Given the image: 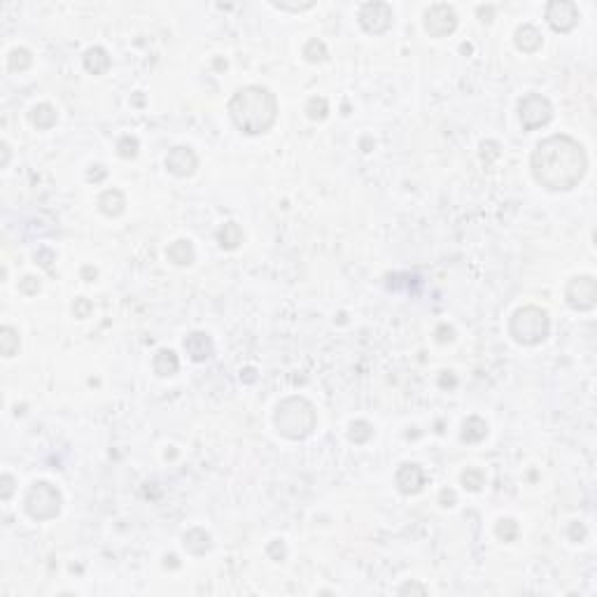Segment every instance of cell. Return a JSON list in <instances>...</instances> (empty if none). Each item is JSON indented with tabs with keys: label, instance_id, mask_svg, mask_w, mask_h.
I'll return each instance as SVG.
<instances>
[{
	"label": "cell",
	"instance_id": "52a82bcc",
	"mask_svg": "<svg viewBox=\"0 0 597 597\" xmlns=\"http://www.w3.org/2000/svg\"><path fill=\"white\" fill-rule=\"evenodd\" d=\"M395 14L388 3H366L359 8V26L371 35H383L392 28Z\"/></svg>",
	"mask_w": 597,
	"mask_h": 597
},
{
	"label": "cell",
	"instance_id": "30bf717a",
	"mask_svg": "<svg viewBox=\"0 0 597 597\" xmlns=\"http://www.w3.org/2000/svg\"><path fill=\"white\" fill-rule=\"evenodd\" d=\"M546 21L553 31L569 33L578 23V8L572 0H553L546 5Z\"/></svg>",
	"mask_w": 597,
	"mask_h": 597
},
{
	"label": "cell",
	"instance_id": "d4e9b609",
	"mask_svg": "<svg viewBox=\"0 0 597 597\" xmlns=\"http://www.w3.org/2000/svg\"><path fill=\"white\" fill-rule=\"evenodd\" d=\"M304 56H306V61L308 63H322V61H327V56H329V52H327V45H324L322 40H308L306 42V47H304Z\"/></svg>",
	"mask_w": 597,
	"mask_h": 597
},
{
	"label": "cell",
	"instance_id": "7a4b0ae2",
	"mask_svg": "<svg viewBox=\"0 0 597 597\" xmlns=\"http://www.w3.org/2000/svg\"><path fill=\"white\" fill-rule=\"evenodd\" d=\"M229 114L233 124L247 136H262L271 131V126L278 119V101L266 87H250L238 89L229 101Z\"/></svg>",
	"mask_w": 597,
	"mask_h": 597
},
{
	"label": "cell",
	"instance_id": "4dcf8cb0",
	"mask_svg": "<svg viewBox=\"0 0 597 597\" xmlns=\"http://www.w3.org/2000/svg\"><path fill=\"white\" fill-rule=\"evenodd\" d=\"M21 289L26 294H38L40 292V280L33 278V275H26V278L21 280Z\"/></svg>",
	"mask_w": 597,
	"mask_h": 597
},
{
	"label": "cell",
	"instance_id": "ffe728a7",
	"mask_svg": "<svg viewBox=\"0 0 597 597\" xmlns=\"http://www.w3.org/2000/svg\"><path fill=\"white\" fill-rule=\"evenodd\" d=\"M488 437V422L481 420L479 415H472L469 420H464L462 425V441L467 443H479Z\"/></svg>",
	"mask_w": 597,
	"mask_h": 597
},
{
	"label": "cell",
	"instance_id": "4fadbf2b",
	"mask_svg": "<svg viewBox=\"0 0 597 597\" xmlns=\"http://www.w3.org/2000/svg\"><path fill=\"white\" fill-rule=\"evenodd\" d=\"M185 350L194 362H206L213 357L215 353V346H213V339L206 334V331H191L189 336L185 339Z\"/></svg>",
	"mask_w": 597,
	"mask_h": 597
},
{
	"label": "cell",
	"instance_id": "ac0fdd59",
	"mask_svg": "<svg viewBox=\"0 0 597 597\" xmlns=\"http://www.w3.org/2000/svg\"><path fill=\"white\" fill-rule=\"evenodd\" d=\"M541 33L536 31L534 26H530V23H525V26H521L516 31V47L521 52H525V54H532V52H536L541 47Z\"/></svg>",
	"mask_w": 597,
	"mask_h": 597
},
{
	"label": "cell",
	"instance_id": "277c9868",
	"mask_svg": "<svg viewBox=\"0 0 597 597\" xmlns=\"http://www.w3.org/2000/svg\"><path fill=\"white\" fill-rule=\"evenodd\" d=\"M548 331H551V320L539 306L518 308L509 320V334L518 346H539L548 339Z\"/></svg>",
	"mask_w": 597,
	"mask_h": 597
},
{
	"label": "cell",
	"instance_id": "5bb4252c",
	"mask_svg": "<svg viewBox=\"0 0 597 597\" xmlns=\"http://www.w3.org/2000/svg\"><path fill=\"white\" fill-rule=\"evenodd\" d=\"M166 257L171 259L176 266H189V264H194V259H196V250H194V245H191V240L180 238V240H176V243L168 245Z\"/></svg>",
	"mask_w": 597,
	"mask_h": 597
},
{
	"label": "cell",
	"instance_id": "d6a6232c",
	"mask_svg": "<svg viewBox=\"0 0 597 597\" xmlns=\"http://www.w3.org/2000/svg\"><path fill=\"white\" fill-rule=\"evenodd\" d=\"M439 499H441V506H455V492L453 490H441V494H439Z\"/></svg>",
	"mask_w": 597,
	"mask_h": 597
},
{
	"label": "cell",
	"instance_id": "4316f807",
	"mask_svg": "<svg viewBox=\"0 0 597 597\" xmlns=\"http://www.w3.org/2000/svg\"><path fill=\"white\" fill-rule=\"evenodd\" d=\"M306 112H308V117L313 119V122H322L329 112L327 98H322V96H313L308 103H306Z\"/></svg>",
	"mask_w": 597,
	"mask_h": 597
},
{
	"label": "cell",
	"instance_id": "e575fe53",
	"mask_svg": "<svg viewBox=\"0 0 597 597\" xmlns=\"http://www.w3.org/2000/svg\"><path fill=\"white\" fill-rule=\"evenodd\" d=\"M275 8H280V10H292V12H301V10H311L313 8V3H306V5H285V3H273Z\"/></svg>",
	"mask_w": 597,
	"mask_h": 597
},
{
	"label": "cell",
	"instance_id": "ba28073f",
	"mask_svg": "<svg viewBox=\"0 0 597 597\" xmlns=\"http://www.w3.org/2000/svg\"><path fill=\"white\" fill-rule=\"evenodd\" d=\"M457 28V14L450 5L439 3L425 12V31L432 38H446Z\"/></svg>",
	"mask_w": 597,
	"mask_h": 597
},
{
	"label": "cell",
	"instance_id": "8fae6325",
	"mask_svg": "<svg viewBox=\"0 0 597 597\" xmlns=\"http://www.w3.org/2000/svg\"><path fill=\"white\" fill-rule=\"evenodd\" d=\"M198 166V156L191 147H173L166 156V168L178 178H189Z\"/></svg>",
	"mask_w": 597,
	"mask_h": 597
},
{
	"label": "cell",
	"instance_id": "9a60e30c",
	"mask_svg": "<svg viewBox=\"0 0 597 597\" xmlns=\"http://www.w3.org/2000/svg\"><path fill=\"white\" fill-rule=\"evenodd\" d=\"M152 366H154L156 376L171 378V376H176L178 369H180V359H178V355L173 353V350H168V348H161V350H156V355H154Z\"/></svg>",
	"mask_w": 597,
	"mask_h": 597
},
{
	"label": "cell",
	"instance_id": "836d02e7",
	"mask_svg": "<svg viewBox=\"0 0 597 597\" xmlns=\"http://www.w3.org/2000/svg\"><path fill=\"white\" fill-rule=\"evenodd\" d=\"M89 311H92V304H89V301H84V299L77 301V306H75V315L77 317H87Z\"/></svg>",
	"mask_w": 597,
	"mask_h": 597
},
{
	"label": "cell",
	"instance_id": "d590c367",
	"mask_svg": "<svg viewBox=\"0 0 597 597\" xmlns=\"http://www.w3.org/2000/svg\"><path fill=\"white\" fill-rule=\"evenodd\" d=\"M411 590H418V593H425V588H418V586H411V583H408V586H404L399 593H411Z\"/></svg>",
	"mask_w": 597,
	"mask_h": 597
},
{
	"label": "cell",
	"instance_id": "44dd1931",
	"mask_svg": "<svg viewBox=\"0 0 597 597\" xmlns=\"http://www.w3.org/2000/svg\"><path fill=\"white\" fill-rule=\"evenodd\" d=\"M217 240L224 250H236V247L243 243V229H240L236 222H227L224 227L217 231Z\"/></svg>",
	"mask_w": 597,
	"mask_h": 597
},
{
	"label": "cell",
	"instance_id": "9c48e42d",
	"mask_svg": "<svg viewBox=\"0 0 597 597\" xmlns=\"http://www.w3.org/2000/svg\"><path fill=\"white\" fill-rule=\"evenodd\" d=\"M565 299L574 311H590L595 306V299H597L595 278H590V275H581V278L569 280V285H567V289H565Z\"/></svg>",
	"mask_w": 597,
	"mask_h": 597
},
{
	"label": "cell",
	"instance_id": "7c38bea8",
	"mask_svg": "<svg viewBox=\"0 0 597 597\" xmlns=\"http://www.w3.org/2000/svg\"><path fill=\"white\" fill-rule=\"evenodd\" d=\"M425 472H422L420 464H413V462H406L397 469V476H395V483L399 488V492L404 494H418L425 485Z\"/></svg>",
	"mask_w": 597,
	"mask_h": 597
},
{
	"label": "cell",
	"instance_id": "5b68a950",
	"mask_svg": "<svg viewBox=\"0 0 597 597\" xmlns=\"http://www.w3.org/2000/svg\"><path fill=\"white\" fill-rule=\"evenodd\" d=\"M61 504H63V497H61V492H59V488L47 483V481H35V483L28 488L26 499H23L26 514L38 523L56 518L61 514Z\"/></svg>",
	"mask_w": 597,
	"mask_h": 597
},
{
	"label": "cell",
	"instance_id": "83f0119b",
	"mask_svg": "<svg viewBox=\"0 0 597 597\" xmlns=\"http://www.w3.org/2000/svg\"><path fill=\"white\" fill-rule=\"evenodd\" d=\"M462 485L467 488V490H472V492H479L481 488L485 485V474L481 472V469H476V467L467 469V472L462 474Z\"/></svg>",
	"mask_w": 597,
	"mask_h": 597
},
{
	"label": "cell",
	"instance_id": "3957f363",
	"mask_svg": "<svg viewBox=\"0 0 597 597\" xmlns=\"http://www.w3.org/2000/svg\"><path fill=\"white\" fill-rule=\"evenodd\" d=\"M273 425L285 439L292 441H301V439L311 437L317 425L315 408L304 397H287L278 404L273 413Z\"/></svg>",
	"mask_w": 597,
	"mask_h": 597
},
{
	"label": "cell",
	"instance_id": "d6986e66",
	"mask_svg": "<svg viewBox=\"0 0 597 597\" xmlns=\"http://www.w3.org/2000/svg\"><path fill=\"white\" fill-rule=\"evenodd\" d=\"M84 68L89 72H94V75H103V72L110 68V56H107V52L103 47H92V50H87V54H84Z\"/></svg>",
	"mask_w": 597,
	"mask_h": 597
},
{
	"label": "cell",
	"instance_id": "2e32d148",
	"mask_svg": "<svg viewBox=\"0 0 597 597\" xmlns=\"http://www.w3.org/2000/svg\"><path fill=\"white\" fill-rule=\"evenodd\" d=\"M210 546H213V539H210V534L206 532V530L194 527L185 534V548L191 553V556H206V553L210 551Z\"/></svg>",
	"mask_w": 597,
	"mask_h": 597
},
{
	"label": "cell",
	"instance_id": "484cf974",
	"mask_svg": "<svg viewBox=\"0 0 597 597\" xmlns=\"http://www.w3.org/2000/svg\"><path fill=\"white\" fill-rule=\"evenodd\" d=\"M353 443H366L373 437V427L366 420H355L350 425V432H348Z\"/></svg>",
	"mask_w": 597,
	"mask_h": 597
},
{
	"label": "cell",
	"instance_id": "f546056e",
	"mask_svg": "<svg viewBox=\"0 0 597 597\" xmlns=\"http://www.w3.org/2000/svg\"><path fill=\"white\" fill-rule=\"evenodd\" d=\"M117 152H119L122 159H134V156L138 154V138L124 136L122 140H119V145H117Z\"/></svg>",
	"mask_w": 597,
	"mask_h": 597
},
{
	"label": "cell",
	"instance_id": "e0dca14e",
	"mask_svg": "<svg viewBox=\"0 0 597 597\" xmlns=\"http://www.w3.org/2000/svg\"><path fill=\"white\" fill-rule=\"evenodd\" d=\"M98 208H101V213L107 217H119L126 208V198L119 189H107L98 198Z\"/></svg>",
	"mask_w": 597,
	"mask_h": 597
},
{
	"label": "cell",
	"instance_id": "cb8c5ba5",
	"mask_svg": "<svg viewBox=\"0 0 597 597\" xmlns=\"http://www.w3.org/2000/svg\"><path fill=\"white\" fill-rule=\"evenodd\" d=\"M31 63H33V56H31V52H28L26 47H17V50H12L10 56H8V68L12 72L28 70V68H31Z\"/></svg>",
	"mask_w": 597,
	"mask_h": 597
},
{
	"label": "cell",
	"instance_id": "6da1fadb",
	"mask_svg": "<svg viewBox=\"0 0 597 597\" xmlns=\"http://www.w3.org/2000/svg\"><path fill=\"white\" fill-rule=\"evenodd\" d=\"M532 176L548 191H569L586 176L588 159L581 143L572 136H551L536 143L530 156Z\"/></svg>",
	"mask_w": 597,
	"mask_h": 597
},
{
	"label": "cell",
	"instance_id": "8992f818",
	"mask_svg": "<svg viewBox=\"0 0 597 597\" xmlns=\"http://www.w3.org/2000/svg\"><path fill=\"white\" fill-rule=\"evenodd\" d=\"M518 117H521V124L525 131H536L553 119V105L548 103L546 96L527 94L518 103Z\"/></svg>",
	"mask_w": 597,
	"mask_h": 597
},
{
	"label": "cell",
	"instance_id": "603a6c76",
	"mask_svg": "<svg viewBox=\"0 0 597 597\" xmlns=\"http://www.w3.org/2000/svg\"><path fill=\"white\" fill-rule=\"evenodd\" d=\"M0 350H3V357H14L19 353V331L10 324L0 329Z\"/></svg>",
	"mask_w": 597,
	"mask_h": 597
},
{
	"label": "cell",
	"instance_id": "7402d4cb",
	"mask_svg": "<svg viewBox=\"0 0 597 597\" xmlns=\"http://www.w3.org/2000/svg\"><path fill=\"white\" fill-rule=\"evenodd\" d=\"M31 122H33V126H38V129L47 131L59 122V114L50 103H40L31 110Z\"/></svg>",
	"mask_w": 597,
	"mask_h": 597
},
{
	"label": "cell",
	"instance_id": "1f68e13d",
	"mask_svg": "<svg viewBox=\"0 0 597 597\" xmlns=\"http://www.w3.org/2000/svg\"><path fill=\"white\" fill-rule=\"evenodd\" d=\"M12 490H14V479H12L10 474H5L3 476V499H10Z\"/></svg>",
	"mask_w": 597,
	"mask_h": 597
},
{
	"label": "cell",
	"instance_id": "f1b7e54d",
	"mask_svg": "<svg viewBox=\"0 0 597 597\" xmlns=\"http://www.w3.org/2000/svg\"><path fill=\"white\" fill-rule=\"evenodd\" d=\"M494 532H497V536L502 541H514L518 536V523L514 518H502V521L497 523V527H494Z\"/></svg>",
	"mask_w": 597,
	"mask_h": 597
}]
</instances>
